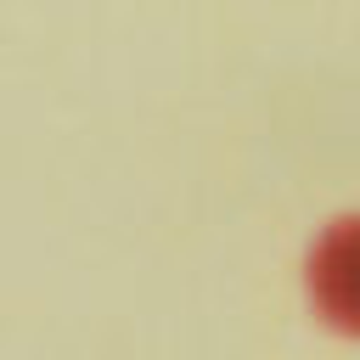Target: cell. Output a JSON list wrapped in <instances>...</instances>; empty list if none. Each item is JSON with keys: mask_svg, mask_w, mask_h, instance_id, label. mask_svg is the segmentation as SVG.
Listing matches in <instances>:
<instances>
[{"mask_svg": "<svg viewBox=\"0 0 360 360\" xmlns=\"http://www.w3.org/2000/svg\"><path fill=\"white\" fill-rule=\"evenodd\" d=\"M309 298L338 332L360 338V219H343L315 242V253H309Z\"/></svg>", "mask_w": 360, "mask_h": 360, "instance_id": "1", "label": "cell"}]
</instances>
